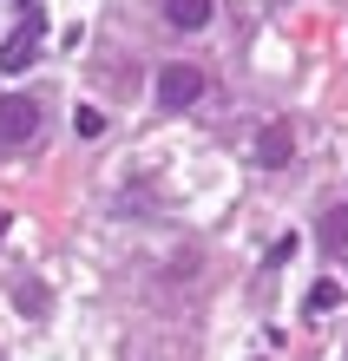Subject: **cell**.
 Instances as JSON below:
<instances>
[{"label": "cell", "instance_id": "cell-1", "mask_svg": "<svg viewBox=\"0 0 348 361\" xmlns=\"http://www.w3.org/2000/svg\"><path fill=\"white\" fill-rule=\"evenodd\" d=\"M40 132V99L33 92H0V152H20Z\"/></svg>", "mask_w": 348, "mask_h": 361}, {"label": "cell", "instance_id": "cell-2", "mask_svg": "<svg viewBox=\"0 0 348 361\" xmlns=\"http://www.w3.org/2000/svg\"><path fill=\"white\" fill-rule=\"evenodd\" d=\"M198 99H204V73L198 66H184V59L158 66V105H164V112H191Z\"/></svg>", "mask_w": 348, "mask_h": 361}, {"label": "cell", "instance_id": "cell-3", "mask_svg": "<svg viewBox=\"0 0 348 361\" xmlns=\"http://www.w3.org/2000/svg\"><path fill=\"white\" fill-rule=\"evenodd\" d=\"M33 59H40V7H27V27H20V33H7V47H0V73H7V79H20V73L33 66Z\"/></svg>", "mask_w": 348, "mask_h": 361}, {"label": "cell", "instance_id": "cell-4", "mask_svg": "<svg viewBox=\"0 0 348 361\" xmlns=\"http://www.w3.org/2000/svg\"><path fill=\"white\" fill-rule=\"evenodd\" d=\"M289 158H296V125L289 118H270L263 132H256V164H263V171H282Z\"/></svg>", "mask_w": 348, "mask_h": 361}, {"label": "cell", "instance_id": "cell-5", "mask_svg": "<svg viewBox=\"0 0 348 361\" xmlns=\"http://www.w3.org/2000/svg\"><path fill=\"white\" fill-rule=\"evenodd\" d=\"M316 243H322V250H348V204L322 210V224H316Z\"/></svg>", "mask_w": 348, "mask_h": 361}, {"label": "cell", "instance_id": "cell-6", "mask_svg": "<svg viewBox=\"0 0 348 361\" xmlns=\"http://www.w3.org/2000/svg\"><path fill=\"white\" fill-rule=\"evenodd\" d=\"M164 20H171V27H184V33H198L204 20H210V0H164Z\"/></svg>", "mask_w": 348, "mask_h": 361}, {"label": "cell", "instance_id": "cell-7", "mask_svg": "<svg viewBox=\"0 0 348 361\" xmlns=\"http://www.w3.org/2000/svg\"><path fill=\"white\" fill-rule=\"evenodd\" d=\"M13 309L27 315V322H47V309H53L47 302V283H13Z\"/></svg>", "mask_w": 348, "mask_h": 361}, {"label": "cell", "instance_id": "cell-8", "mask_svg": "<svg viewBox=\"0 0 348 361\" xmlns=\"http://www.w3.org/2000/svg\"><path fill=\"white\" fill-rule=\"evenodd\" d=\"M73 125H79L85 138H99V132H105V112H99V105H79V112H73Z\"/></svg>", "mask_w": 348, "mask_h": 361}, {"label": "cell", "instance_id": "cell-9", "mask_svg": "<svg viewBox=\"0 0 348 361\" xmlns=\"http://www.w3.org/2000/svg\"><path fill=\"white\" fill-rule=\"evenodd\" d=\"M335 302H342V289H335V283H316V289H309V309H316V315H329Z\"/></svg>", "mask_w": 348, "mask_h": 361}]
</instances>
